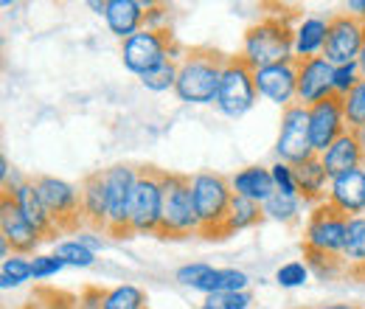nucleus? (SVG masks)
<instances>
[{"label": "nucleus", "instance_id": "obj_10", "mask_svg": "<svg viewBox=\"0 0 365 309\" xmlns=\"http://www.w3.org/2000/svg\"><path fill=\"white\" fill-rule=\"evenodd\" d=\"M275 155L278 161L298 166L315 155L312 149V135H309V110L304 104H289L281 110V130L275 141Z\"/></svg>", "mask_w": 365, "mask_h": 309}, {"label": "nucleus", "instance_id": "obj_8", "mask_svg": "<svg viewBox=\"0 0 365 309\" xmlns=\"http://www.w3.org/2000/svg\"><path fill=\"white\" fill-rule=\"evenodd\" d=\"M107 175V233L113 239H133V222H130V206L133 191L138 183V166L115 163L104 169Z\"/></svg>", "mask_w": 365, "mask_h": 309}, {"label": "nucleus", "instance_id": "obj_51", "mask_svg": "<svg viewBox=\"0 0 365 309\" xmlns=\"http://www.w3.org/2000/svg\"><path fill=\"white\" fill-rule=\"evenodd\" d=\"M295 309H315V307H295Z\"/></svg>", "mask_w": 365, "mask_h": 309}, {"label": "nucleus", "instance_id": "obj_13", "mask_svg": "<svg viewBox=\"0 0 365 309\" xmlns=\"http://www.w3.org/2000/svg\"><path fill=\"white\" fill-rule=\"evenodd\" d=\"M307 110H309V135H312L315 155H323L340 135L349 133L346 110H343V96L331 93V96L320 98L318 104H312Z\"/></svg>", "mask_w": 365, "mask_h": 309}, {"label": "nucleus", "instance_id": "obj_22", "mask_svg": "<svg viewBox=\"0 0 365 309\" xmlns=\"http://www.w3.org/2000/svg\"><path fill=\"white\" fill-rule=\"evenodd\" d=\"M107 29L124 43L130 37H135L138 31H143V20H146V3L138 0H107Z\"/></svg>", "mask_w": 365, "mask_h": 309}, {"label": "nucleus", "instance_id": "obj_20", "mask_svg": "<svg viewBox=\"0 0 365 309\" xmlns=\"http://www.w3.org/2000/svg\"><path fill=\"white\" fill-rule=\"evenodd\" d=\"M320 161H323L329 177H337V175H343V172H351V169H365V152H363V146H360L357 133L349 130L346 135H340V138L320 155Z\"/></svg>", "mask_w": 365, "mask_h": 309}, {"label": "nucleus", "instance_id": "obj_17", "mask_svg": "<svg viewBox=\"0 0 365 309\" xmlns=\"http://www.w3.org/2000/svg\"><path fill=\"white\" fill-rule=\"evenodd\" d=\"M326 200L349 220L365 217V169H351V172L331 177Z\"/></svg>", "mask_w": 365, "mask_h": 309}, {"label": "nucleus", "instance_id": "obj_47", "mask_svg": "<svg viewBox=\"0 0 365 309\" xmlns=\"http://www.w3.org/2000/svg\"><path fill=\"white\" fill-rule=\"evenodd\" d=\"M315 309H365V307H360V304H320Z\"/></svg>", "mask_w": 365, "mask_h": 309}, {"label": "nucleus", "instance_id": "obj_38", "mask_svg": "<svg viewBox=\"0 0 365 309\" xmlns=\"http://www.w3.org/2000/svg\"><path fill=\"white\" fill-rule=\"evenodd\" d=\"M307 278H309V267L304 262H287L275 273V281L281 287H301V284H307Z\"/></svg>", "mask_w": 365, "mask_h": 309}, {"label": "nucleus", "instance_id": "obj_2", "mask_svg": "<svg viewBox=\"0 0 365 309\" xmlns=\"http://www.w3.org/2000/svg\"><path fill=\"white\" fill-rule=\"evenodd\" d=\"M295 11H273L264 14L259 23H253L245 31L242 56L253 65V71L270 68L278 62H287L295 56V29H292Z\"/></svg>", "mask_w": 365, "mask_h": 309}, {"label": "nucleus", "instance_id": "obj_23", "mask_svg": "<svg viewBox=\"0 0 365 309\" xmlns=\"http://www.w3.org/2000/svg\"><path fill=\"white\" fill-rule=\"evenodd\" d=\"M230 188H233V194L247 197V200L262 203V206L275 194L273 175H270L267 166H245V169H239L236 175H230Z\"/></svg>", "mask_w": 365, "mask_h": 309}, {"label": "nucleus", "instance_id": "obj_44", "mask_svg": "<svg viewBox=\"0 0 365 309\" xmlns=\"http://www.w3.org/2000/svg\"><path fill=\"white\" fill-rule=\"evenodd\" d=\"M346 11L354 14V17H360V20L365 23V0H351V3L346 6Z\"/></svg>", "mask_w": 365, "mask_h": 309}, {"label": "nucleus", "instance_id": "obj_3", "mask_svg": "<svg viewBox=\"0 0 365 309\" xmlns=\"http://www.w3.org/2000/svg\"><path fill=\"white\" fill-rule=\"evenodd\" d=\"M191 197H194V211L200 222V239L205 242H222V228L228 220L233 188L230 177L220 172H197L191 175Z\"/></svg>", "mask_w": 365, "mask_h": 309}, {"label": "nucleus", "instance_id": "obj_29", "mask_svg": "<svg viewBox=\"0 0 365 309\" xmlns=\"http://www.w3.org/2000/svg\"><path fill=\"white\" fill-rule=\"evenodd\" d=\"M343 259H346L349 270L365 265V217H351V220H349Z\"/></svg>", "mask_w": 365, "mask_h": 309}, {"label": "nucleus", "instance_id": "obj_14", "mask_svg": "<svg viewBox=\"0 0 365 309\" xmlns=\"http://www.w3.org/2000/svg\"><path fill=\"white\" fill-rule=\"evenodd\" d=\"M0 231H3L0 242H6L14 256H31L46 242L29 222L23 220L9 188H3V197H0Z\"/></svg>", "mask_w": 365, "mask_h": 309}, {"label": "nucleus", "instance_id": "obj_27", "mask_svg": "<svg viewBox=\"0 0 365 309\" xmlns=\"http://www.w3.org/2000/svg\"><path fill=\"white\" fill-rule=\"evenodd\" d=\"M301 253H304V265L309 267L318 278H340L349 273V265L343 256H334V253H323V250H312V248H304L301 245Z\"/></svg>", "mask_w": 365, "mask_h": 309}, {"label": "nucleus", "instance_id": "obj_35", "mask_svg": "<svg viewBox=\"0 0 365 309\" xmlns=\"http://www.w3.org/2000/svg\"><path fill=\"white\" fill-rule=\"evenodd\" d=\"M53 256H59L65 265H73V267H91L93 262H96V253H93L91 248H85L79 239H73V242H59L56 250H53Z\"/></svg>", "mask_w": 365, "mask_h": 309}, {"label": "nucleus", "instance_id": "obj_25", "mask_svg": "<svg viewBox=\"0 0 365 309\" xmlns=\"http://www.w3.org/2000/svg\"><path fill=\"white\" fill-rule=\"evenodd\" d=\"M264 220H267V217H264L262 203H253V200H247V197L233 194V200H230L228 220H225V228H222V239L233 236L236 231H245V228L262 225Z\"/></svg>", "mask_w": 365, "mask_h": 309}, {"label": "nucleus", "instance_id": "obj_46", "mask_svg": "<svg viewBox=\"0 0 365 309\" xmlns=\"http://www.w3.org/2000/svg\"><path fill=\"white\" fill-rule=\"evenodd\" d=\"M88 6H91V9L96 11V14H101V17L107 14V0H91Z\"/></svg>", "mask_w": 365, "mask_h": 309}, {"label": "nucleus", "instance_id": "obj_31", "mask_svg": "<svg viewBox=\"0 0 365 309\" xmlns=\"http://www.w3.org/2000/svg\"><path fill=\"white\" fill-rule=\"evenodd\" d=\"M146 293L135 284H121L107 293L104 309H146Z\"/></svg>", "mask_w": 365, "mask_h": 309}, {"label": "nucleus", "instance_id": "obj_15", "mask_svg": "<svg viewBox=\"0 0 365 309\" xmlns=\"http://www.w3.org/2000/svg\"><path fill=\"white\" fill-rule=\"evenodd\" d=\"M295 74H298V104L312 107L320 98L331 96L334 65L326 56H295Z\"/></svg>", "mask_w": 365, "mask_h": 309}, {"label": "nucleus", "instance_id": "obj_41", "mask_svg": "<svg viewBox=\"0 0 365 309\" xmlns=\"http://www.w3.org/2000/svg\"><path fill=\"white\" fill-rule=\"evenodd\" d=\"M107 293L110 290H104L98 284H85L82 293H79V309H104Z\"/></svg>", "mask_w": 365, "mask_h": 309}, {"label": "nucleus", "instance_id": "obj_42", "mask_svg": "<svg viewBox=\"0 0 365 309\" xmlns=\"http://www.w3.org/2000/svg\"><path fill=\"white\" fill-rule=\"evenodd\" d=\"M211 270V265H202V262H194V265H182L178 273H175V278L180 281V284H185V287H191L194 290V284L205 275Z\"/></svg>", "mask_w": 365, "mask_h": 309}, {"label": "nucleus", "instance_id": "obj_9", "mask_svg": "<svg viewBox=\"0 0 365 309\" xmlns=\"http://www.w3.org/2000/svg\"><path fill=\"white\" fill-rule=\"evenodd\" d=\"M163 211V169L138 166V183L130 206V222L135 236H158Z\"/></svg>", "mask_w": 365, "mask_h": 309}, {"label": "nucleus", "instance_id": "obj_34", "mask_svg": "<svg viewBox=\"0 0 365 309\" xmlns=\"http://www.w3.org/2000/svg\"><path fill=\"white\" fill-rule=\"evenodd\" d=\"M343 110H346V127L351 133L365 127V79H360L349 96H343Z\"/></svg>", "mask_w": 365, "mask_h": 309}, {"label": "nucleus", "instance_id": "obj_48", "mask_svg": "<svg viewBox=\"0 0 365 309\" xmlns=\"http://www.w3.org/2000/svg\"><path fill=\"white\" fill-rule=\"evenodd\" d=\"M357 68H360V76L365 79V43H363V51H360V59H357Z\"/></svg>", "mask_w": 365, "mask_h": 309}, {"label": "nucleus", "instance_id": "obj_1", "mask_svg": "<svg viewBox=\"0 0 365 309\" xmlns=\"http://www.w3.org/2000/svg\"><path fill=\"white\" fill-rule=\"evenodd\" d=\"M230 54L214 45H191L180 59V74L175 93L185 104H214L220 93V79Z\"/></svg>", "mask_w": 365, "mask_h": 309}, {"label": "nucleus", "instance_id": "obj_37", "mask_svg": "<svg viewBox=\"0 0 365 309\" xmlns=\"http://www.w3.org/2000/svg\"><path fill=\"white\" fill-rule=\"evenodd\" d=\"M270 175H273L275 191L289 194V197H298V183H295V172H292V166H289V163L275 161L273 166H270Z\"/></svg>", "mask_w": 365, "mask_h": 309}, {"label": "nucleus", "instance_id": "obj_40", "mask_svg": "<svg viewBox=\"0 0 365 309\" xmlns=\"http://www.w3.org/2000/svg\"><path fill=\"white\" fill-rule=\"evenodd\" d=\"M62 267H65V262H62L59 256H34V259H31V278H37V281L51 278V275H56Z\"/></svg>", "mask_w": 365, "mask_h": 309}, {"label": "nucleus", "instance_id": "obj_21", "mask_svg": "<svg viewBox=\"0 0 365 309\" xmlns=\"http://www.w3.org/2000/svg\"><path fill=\"white\" fill-rule=\"evenodd\" d=\"M292 172H295V183H298V197H301V203H309L312 208L320 206V203H326V197H329V188H326V186L331 183V177H329V172H326L320 155H312L309 161L292 166Z\"/></svg>", "mask_w": 365, "mask_h": 309}, {"label": "nucleus", "instance_id": "obj_12", "mask_svg": "<svg viewBox=\"0 0 365 309\" xmlns=\"http://www.w3.org/2000/svg\"><path fill=\"white\" fill-rule=\"evenodd\" d=\"M365 43V23L349 11H337L329 17V31H326V45L323 54L334 68L337 65H351L360 59V51Z\"/></svg>", "mask_w": 365, "mask_h": 309}, {"label": "nucleus", "instance_id": "obj_16", "mask_svg": "<svg viewBox=\"0 0 365 309\" xmlns=\"http://www.w3.org/2000/svg\"><path fill=\"white\" fill-rule=\"evenodd\" d=\"M256 88L259 96L278 104L281 110L298 101V74H295V56L287 62H278L270 68L256 71Z\"/></svg>", "mask_w": 365, "mask_h": 309}, {"label": "nucleus", "instance_id": "obj_33", "mask_svg": "<svg viewBox=\"0 0 365 309\" xmlns=\"http://www.w3.org/2000/svg\"><path fill=\"white\" fill-rule=\"evenodd\" d=\"M29 278H31V262L26 256H14L11 253L9 259H3V265H0V287L3 290L20 287Z\"/></svg>", "mask_w": 365, "mask_h": 309}, {"label": "nucleus", "instance_id": "obj_18", "mask_svg": "<svg viewBox=\"0 0 365 309\" xmlns=\"http://www.w3.org/2000/svg\"><path fill=\"white\" fill-rule=\"evenodd\" d=\"M82 217L85 228L96 233H107V175L104 169H96L82 177Z\"/></svg>", "mask_w": 365, "mask_h": 309}, {"label": "nucleus", "instance_id": "obj_4", "mask_svg": "<svg viewBox=\"0 0 365 309\" xmlns=\"http://www.w3.org/2000/svg\"><path fill=\"white\" fill-rule=\"evenodd\" d=\"M200 233V222L191 197V175L163 169V211L158 239H188Z\"/></svg>", "mask_w": 365, "mask_h": 309}, {"label": "nucleus", "instance_id": "obj_32", "mask_svg": "<svg viewBox=\"0 0 365 309\" xmlns=\"http://www.w3.org/2000/svg\"><path fill=\"white\" fill-rule=\"evenodd\" d=\"M178 74H180V59H166L163 65H158L155 71H149L146 76H140V85L146 90H169L178 85Z\"/></svg>", "mask_w": 365, "mask_h": 309}, {"label": "nucleus", "instance_id": "obj_7", "mask_svg": "<svg viewBox=\"0 0 365 309\" xmlns=\"http://www.w3.org/2000/svg\"><path fill=\"white\" fill-rule=\"evenodd\" d=\"M34 186L40 191V200L46 206L48 217L59 233H82L85 217H82V191L71 186L68 180L51 175H34Z\"/></svg>", "mask_w": 365, "mask_h": 309}, {"label": "nucleus", "instance_id": "obj_6", "mask_svg": "<svg viewBox=\"0 0 365 309\" xmlns=\"http://www.w3.org/2000/svg\"><path fill=\"white\" fill-rule=\"evenodd\" d=\"M256 101H259V88H256L253 65L242 56V51L230 54L222 79H220V93H217L214 107L228 118H242L245 113L256 107Z\"/></svg>", "mask_w": 365, "mask_h": 309}, {"label": "nucleus", "instance_id": "obj_43", "mask_svg": "<svg viewBox=\"0 0 365 309\" xmlns=\"http://www.w3.org/2000/svg\"><path fill=\"white\" fill-rule=\"evenodd\" d=\"M220 309H247L250 307V301H253V295L245 290V293H225V295H211Z\"/></svg>", "mask_w": 365, "mask_h": 309}, {"label": "nucleus", "instance_id": "obj_30", "mask_svg": "<svg viewBox=\"0 0 365 309\" xmlns=\"http://www.w3.org/2000/svg\"><path fill=\"white\" fill-rule=\"evenodd\" d=\"M262 208H264V217L267 220L287 222L289 225V222H298V217H301V197H289V194L275 191Z\"/></svg>", "mask_w": 365, "mask_h": 309}, {"label": "nucleus", "instance_id": "obj_50", "mask_svg": "<svg viewBox=\"0 0 365 309\" xmlns=\"http://www.w3.org/2000/svg\"><path fill=\"white\" fill-rule=\"evenodd\" d=\"M357 138H360V146H363V152H365V127L357 130Z\"/></svg>", "mask_w": 365, "mask_h": 309}, {"label": "nucleus", "instance_id": "obj_39", "mask_svg": "<svg viewBox=\"0 0 365 309\" xmlns=\"http://www.w3.org/2000/svg\"><path fill=\"white\" fill-rule=\"evenodd\" d=\"M169 20H172V9H169L166 3H146L143 29H152V31H158V29H172Z\"/></svg>", "mask_w": 365, "mask_h": 309}, {"label": "nucleus", "instance_id": "obj_28", "mask_svg": "<svg viewBox=\"0 0 365 309\" xmlns=\"http://www.w3.org/2000/svg\"><path fill=\"white\" fill-rule=\"evenodd\" d=\"M20 309H79V295H73L68 290L37 287Z\"/></svg>", "mask_w": 365, "mask_h": 309}, {"label": "nucleus", "instance_id": "obj_24", "mask_svg": "<svg viewBox=\"0 0 365 309\" xmlns=\"http://www.w3.org/2000/svg\"><path fill=\"white\" fill-rule=\"evenodd\" d=\"M247 284H250V278H247V273H242V270H233V267L214 270V267H211V270L194 284V290H200V293H205V295H225V293H245Z\"/></svg>", "mask_w": 365, "mask_h": 309}, {"label": "nucleus", "instance_id": "obj_26", "mask_svg": "<svg viewBox=\"0 0 365 309\" xmlns=\"http://www.w3.org/2000/svg\"><path fill=\"white\" fill-rule=\"evenodd\" d=\"M329 20L323 17H304L295 29V56H320L326 45Z\"/></svg>", "mask_w": 365, "mask_h": 309}, {"label": "nucleus", "instance_id": "obj_45", "mask_svg": "<svg viewBox=\"0 0 365 309\" xmlns=\"http://www.w3.org/2000/svg\"><path fill=\"white\" fill-rule=\"evenodd\" d=\"M79 242H82V245H85V248H91L93 253H96V250H98V248H101V239H96V236H93V233H79Z\"/></svg>", "mask_w": 365, "mask_h": 309}, {"label": "nucleus", "instance_id": "obj_52", "mask_svg": "<svg viewBox=\"0 0 365 309\" xmlns=\"http://www.w3.org/2000/svg\"><path fill=\"white\" fill-rule=\"evenodd\" d=\"M146 309H149V307H146Z\"/></svg>", "mask_w": 365, "mask_h": 309}, {"label": "nucleus", "instance_id": "obj_36", "mask_svg": "<svg viewBox=\"0 0 365 309\" xmlns=\"http://www.w3.org/2000/svg\"><path fill=\"white\" fill-rule=\"evenodd\" d=\"M360 79H363V76H360L357 62H351V65H337V68H334V79H331V90H334L337 96H349L351 90L357 88Z\"/></svg>", "mask_w": 365, "mask_h": 309}, {"label": "nucleus", "instance_id": "obj_5", "mask_svg": "<svg viewBox=\"0 0 365 309\" xmlns=\"http://www.w3.org/2000/svg\"><path fill=\"white\" fill-rule=\"evenodd\" d=\"M182 54L185 48L178 43L172 29H158V31L143 29L135 37L121 43V62L135 76H146L166 59H182Z\"/></svg>", "mask_w": 365, "mask_h": 309}, {"label": "nucleus", "instance_id": "obj_11", "mask_svg": "<svg viewBox=\"0 0 365 309\" xmlns=\"http://www.w3.org/2000/svg\"><path fill=\"white\" fill-rule=\"evenodd\" d=\"M346 231H349V217L340 214L329 200L312 208V214L307 217V228H304V248L312 250H323V253H334L343 256L346 248Z\"/></svg>", "mask_w": 365, "mask_h": 309}, {"label": "nucleus", "instance_id": "obj_49", "mask_svg": "<svg viewBox=\"0 0 365 309\" xmlns=\"http://www.w3.org/2000/svg\"><path fill=\"white\" fill-rule=\"evenodd\" d=\"M200 309H220V304H217V301H214V298L208 295V298H205V301L200 304Z\"/></svg>", "mask_w": 365, "mask_h": 309}, {"label": "nucleus", "instance_id": "obj_19", "mask_svg": "<svg viewBox=\"0 0 365 309\" xmlns=\"http://www.w3.org/2000/svg\"><path fill=\"white\" fill-rule=\"evenodd\" d=\"M11 191V197H14V206H17V211L23 214V220L29 222L46 242H53L56 236H59V231L53 228V222L48 217L46 206H43V200H40V191H37V186H34V180H23L17 188H9Z\"/></svg>", "mask_w": 365, "mask_h": 309}]
</instances>
